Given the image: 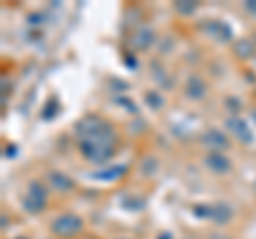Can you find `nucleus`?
Returning a JSON list of instances; mask_svg holds the SVG:
<instances>
[{"instance_id": "obj_1", "label": "nucleus", "mask_w": 256, "mask_h": 239, "mask_svg": "<svg viewBox=\"0 0 256 239\" xmlns=\"http://www.w3.org/2000/svg\"><path fill=\"white\" fill-rule=\"evenodd\" d=\"M73 132L79 154L92 164H107L118 152V132L100 116H84L77 120Z\"/></svg>"}, {"instance_id": "obj_2", "label": "nucleus", "mask_w": 256, "mask_h": 239, "mask_svg": "<svg viewBox=\"0 0 256 239\" xmlns=\"http://www.w3.org/2000/svg\"><path fill=\"white\" fill-rule=\"evenodd\" d=\"M47 198H50V190H47V186L41 180H32L26 186V194H24V198H22V207H24V212L32 214V216H38V214L45 212Z\"/></svg>"}, {"instance_id": "obj_3", "label": "nucleus", "mask_w": 256, "mask_h": 239, "mask_svg": "<svg viewBox=\"0 0 256 239\" xmlns=\"http://www.w3.org/2000/svg\"><path fill=\"white\" fill-rule=\"evenodd\" d=\"M52 233L60 239H70V237H77L79 233L84 230V218L77 216V214H60V216H56L52 220Z\"/></svg>"}, {"instance_id": "obj_4", "label": "nucleus", "mask_w": 256, "mask_h": 239, "mask_svg": "<svg viewBox=\"0 0 256 239\" xmlns=\"http://www.w3.org/2000/svg\"><path fill=\"white\" fill-rule=\"evenodd\" d=\"M224 126H226V130L233 134L237 141H242L244 146H250V143H254V134H252L250 126H248V122H246L244 118H239V116H228L226 122H224Z\"/></svg>"}, {"instance_id": "obj_5", "label": "nucleus", "mask_w": 256, "mask_h": 239, "mask_svg": "<svg viewBox=\"0 0 256 239\" xmlns=\"http://www.w3.org/2000/svg\"><path fill=\"white\" fill-rule=\"evenodd\" d=\"M201 143L210 150V152H224L230 148V139L226 132H222L218 128H207L201 134Z\"/></svg>"}, {"instance_id": "obj_6", "label": "nucleus", "mask_w": 256, "mask_h": 239, "mask_svg": "<svg viewBox=\"0 0 256 239\" xmlns=\"http://www.w3.org/2000/svg\"><path fill=\"white\" fill-rule=\"evenodd\" d=\"M201 28L210 36H214L216 41H220V43H230L233 41V28H230L226 22H222V20H207L205 24H201Z\"/></svg>"}, {"instance_id": "obj_7", "label": "nucleus", "mask_w": 256, "mask_h": 239, "mask_svg": "<svg viewBox=\"0 0 256 239\" xmlns=\"http://www.w3.org/2000/svg\"><path fill=\"white\" fill-rule=\"evenodd\" d=\"M205 166L214 175H228L233 171V162L224 152H207L205 154Z\"/></svg>"}, {"instance_id": "obj_8", "label": "nucleus", "mask_w": 256, "mask_h": 239, "mask_svg": "<svg viewBox=\"0 0 256 239\" xmlns=\"http://www.w3.org/2000/svg\"><path fill=\"white\" fill-rule=\"evenodd\" d=\"M184 94H186V98H190V100H203L207 94V84L203 82V77L196 73L188 75V79L184 82Z\"/></svg>"}, {"instance_id": "obj_9", "label": "nucleus", "mask_w": 256, "mask_h": 239, "mask_svg": "<svg viewBox=\"0 0 256 239\" xmlns=\"http://www.w3.org/2000/svg\"><path fill=\"white\" fill-rule=\"evenodd\" d=\"M47 186H50L52 190H56V192L66 194L75 188V182L64 171H47Z\"/></svg>"}, {"instance_id": "obj_10", "label": "nucleus", "mask_w": 256, "mask_h": 239, "mask_svg": "<svg viewBox=\"0 0 256 239\" xmlns=\"http://www.w3.org/2000/svg\"><path fill=\"white\" fill-rule=\"evenodd\" d=\"M154 43H156V32L150 26H141L137 32L130 36V45L137 52H148L150 47H154Z\"/></svg>"}, {"instance_id": "obj_11", "label": "nucleus", "mask_w": 256, "mask_h": 239, "mask_svg": "<svg viewBox=\"0 0 256 239\" xmlns=\"http://www.w3.org/2000/svg\"><path fill=\"white\" fill-rule=\"evenodd\" d=\"M230 218H233V207L228 203H212L210 205V218L207 220H212L214 224L224 226L230 222Z\"/></svg>"}, {"instance_id": "obj_12", "label": "nucleus", "mask_w": 256, "mask_h": 239, "mask_svg": "<svg viewBox=\"0 0 256 239\" xmlns=\"http://www.w3.org/2000/svg\"><path fill=\"white\" fill-rule=\"evenodd\" d=\"M233 54H235V58H239V60L256 58V41L254 38H248V36L237 38V41L233 43Z\"/></svg>"}, {"instance_id": "obj_13", "label": "nucleus", "mask_w": 256, "mask_h": 239, "mask_svg": "<svg viewBox=\"0 0 256 239\" xmlns=\"http://www.w3.org/2000/svg\"><path fill=\"white\" fill-rule=\"evenodd\" d=\"M126 171H128L126 164H111V166H107V169H100V171L92 173L90 178L96 180V182H116L120 178H124Z\"/></svg>"}, {"instance_id": "obj_14", "label": "nucleus", "mask_w": 256, "mask_h": 239, "mask_svg": "<svg viewBox=\"0 0 256 239\" xmlns=\"http://www.w3.org/2000/svg\"><path fill=\"white\" fill-rule=\"evenodd\" d=\"M152 77H154L156 84L162 86L164 90H171L173 88V77L169 75V70L164 66H158V62H152Z\"/></svg>"}, {"instance_id": "obj_15", "label": "nucleus", "mask_w": 256, "mask_h": 239, "mask_svg": "<svg viewBox=\"0 0 256 239\" xmlns=\"http://www.w3.org/2000/svg\"><path fill=\"white\" fill-rule=\"evenodd\" d=\"M143 100H146V105L150 109H154V111L164 107V98H162V94H160L158 90H148L146 94H143Z\"/></svg>"}, {"instance_id": "obj_16", "label": "nucleus", "mask_w": 256, "mask_h": 239, "mask_svg": "<svg viewBox=\"0 0 256 239\" xmlns=\"http://www.w3.org/2000/svg\"><path fill=\"white\" fill-rule=\"evenodd\" d=\"M173 9L180 15H192V13H196L198 2H194V0H180V2L173 4Z\"/></svg>"}, {"instance_id": "obj_17", "label": "nucleus", "mask_w": 256, "mask_h": 239, "mask_svg": "<svg viewBox=\"0 0 256 239\" xmlns=\"http://www.w3.org/2000/svg\"><path fill=\"white\" fill-rule=\"evenodd\" d=\"M224 107H226L228 116H239V111H242V100L235 98V96H226L224 98Z\"/></svg>"}, {"instance_id": "obj_18", "label": "nucleus", "mask_w": 256, "mask_h": 239, "mask_svg": "<svg viewBox=\"0 0 256 239\" xmlns=\"http://www.w3.org/2000/svg\"><path fill=\"white\" fill-rule=\"evenodd\" d=\"M156 169H158V160H156V158H152V156H148L146 160L141 162V173L143 175H154Z\"/></svg>"}, {"instance_id": "obj_19", "label": "nucleus", "mask_w": 256, "mask_h": 239, "mask_svg": "<svg viewBox=\"0 0 256 239\" xmlns=\"http://www.w3.org/2000/svg\"><path fill=\"white\" fill-rule=\"evenodd\" d=\"M58 102H56V98H50V102H47V105L43 107V111H41V118L43 120H52L56 114H58Z\"/></svg>"}, {"instance_id": "obj_20", "label": "nucleus", "mask_w": 256, "mask_h": 239, "mask_svg": "<svg viewBox=\"0 0 256 239\" xmlns=\"http://www.w3.org/2000/svg\"><path fill=\"white\" fill-rule=\"evenodd\" d=\"M124 205H126V210H132V212H139V210H143V207H146V203H143V198L132 196V194L124 198Z\"/></svg>"}, {"instance_id": "obj_21", "label": "nucleus", "mask_w": 256, "mask_h": 239, "mask_svg": "<svg viewBox=\"0 0 256 239\" xmlns=\"http://www.w3.org/2000/svg\"><path fill=\"white\" fill-rule=\"evenodd\" d=\"M114 100L118 102V105L120 107H122V109H126V111H130V114H137V107H134V102L130 100V98H126V96H114Z\"/></svg>"}, {"instance_id": "obj_22", "label": "nucleus", "mask_w": 256, "mask_h": 239, "mask_svg": "<svg viewBox=\"0 0 256 239\" xmlns=\"http://www.w3.org/2000/svg\"><path fill=\"white\" fill-rule=\"evenodd\" d=\"M192 214H194L196 218H203V220H207V218H210V205L198 203V205L192 207Z\"/></svg>"}, {"instance_id": "obj_23", "label": "nucleus", "mask_w": 256, "mask_h": 239, "mask_svg": "<svg viewBox=\"0 0 256 239\" xmlns=\"http://www.w3.org/2000/svg\"><path fill=\"white\" fill-rule=\"evenodd\" d=\"M26 22H28V26L38 28V26H43V24H45V15L43 13H30Z\"/></svg>"}, {"instance_id": "obj_24", "label": "nucleus", "mask_w": 256, "mask_h": 239, "mask_svg": "<svg viewBox=\"0 0 256 239\" xmlns=\"http://www.w3.org/2000/svg\"><path fill=\"white\" fill-rule=\"evenodd\" d=\"M244 9H246L248 13L256 15V0H248V2H244Z\"/></svg>"}, {"instance_id": "obj_25", "label": "nucleus", "mask_w": 256, "mask_h": 239, "mask_svg": "<svg viewBox=\"0 0 256 239\" xmlns=\"http://www.w3.org/2000/svg\"><path fill=\"white\" fill-rule=\"evenodd\" d=\"M4 154H6V158H15L13 154H18V148H15V146H6L4 148Z\"/></svg>"}, {"instance_id": "obj_26", "label": "nucleus", "mask_w": 256, "mask_h": 239, "mask_svg": "<svg viewBox=\"0 0 256 239\" xmlns=\"http://www.w3.org/2000/svg\"><path fill=\"white\" fill-rule=\"evenodd\" d=\"M124 62H126V64H130L132 68H134V66H137V62H134V58H132V56H130V54H128V56H126V58H124Z\"/></svg>"}, {"instance_id": "obj_27", "label": "nucleus", "mask_w": 256, "mask_h": 239, "mask_svg": "<svg viewBox=\"0 0 256 239\" xmlns=\"http://www.w3.org/2000/svg\"><path fill=\"white\" fill-rule=\"evenodd\" d=\"M156 239H173V235L169 233V230H164V233H160V235H158Z\"/></svg>"}, {"instance_id": "obj_28", "label": "nucleus", "mask_w": 256, "mask_h": 239, "mask_svg": "<svg viewBox=\"0 0 256 239\" xmlns=\"http://www.w3.org/2000/svg\"><path fill=\"white\" fill-rule=\"evenodd\" d=\"M210 239H230V237H228V235H220V233H214V235H212Z\"/></svg>"}, {"instance_id": "obj_29", "label": "nucleus", "mask_w": 256, "mask_h": 239, "mask_svg": "<svg viewBox=\"0 0 256 239\" xmlns=\"http://www.w3.org/2000/svg\"><path fill=\"white\" fill-rule=\"evenodd\" d=\"M252 118H254V122H256V109L252 111Z\"/></svg>"}, {"instance_id": "obj_30", "label": "nucleus", "mask_w": 256, "mask_h": 239, "mask_svg": "<svg viewBox=\"0 0 256 239\" xmlns=\"http://www.w3.org/2000/svg\"><path fill=\"white\" fill-rule=\"evenodd\" d=\"M15 239H28V237H15Z\"/></svg>"}, {"instance_id": "obj_31", "label": "nucleus", "mask_w": 256, "mask_h": 239, "mask_svg": "<svg viewBox=\"0 0 256 239\" xmlns=\"http://www.w3.org/2000/svg\"><path fill=\"white\" fill-rule=\"evenodd\" d=\"M118 239H130V237H118Z\"/></svg>"}, {"instance_id": "obj_32", "label": "nucleus", "mask_w": 256, "mask_h": 239, "mask_svg": "<svg viewBox=\"0 0 256 239\" xmlns=\"http://www.w3.org/2000/svg\"><path fill=\"white\" fill-rule=\"evenodd\" d=\"M254 41H256V34H254Z\"/></svg>"}, {"instance_id": "obj_33", "label": "nucleus", "mask_w": 256, "mask_h": 239, "mask_svg": "<svg viewBox=\"0 0 256 239\" xmlns=\"http://www.w3.org/2000/svg\"><path fill=\"white\" fill-rule=\"evenodd\" d=\"M254 96H256V90H254Z\"/></svg>"}]
</instances>
